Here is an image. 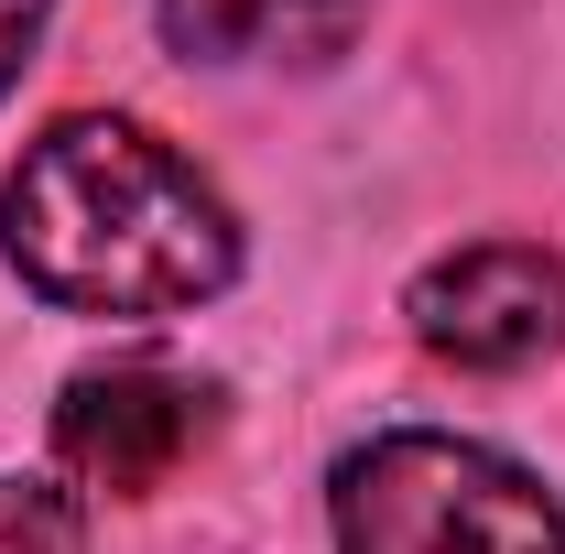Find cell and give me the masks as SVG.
I'll list each match as a JSON object with an SVG mask.
<instances>
[{
	"label": "cell",
	"mask_w": 565,
	"mask_h": 554,
	"mask_svg": "<svg viewBox=\"0 0 565 554\" xmlns=\"http://www.w3.org/2000/svg\"><path fill=\"white\" fill-rule=\"evenodd\" d=\"M11 273L66 316H185L239 273V217L141 120L76 109L0 185Z\"/></svg>",
	"instance_id": "1"
},
{
	"label": "cell",
	"mask_w": 565,
	"mask_h": 554,
	"mask_svg": "<svg viewBox=\"0 0 565 554\" xmlns=\"http://www.w3.org/2000/svg\"><path fill=\"white\" fill-rule=\"evenodd\" d=\"M338 554H565V511L544 479L468 435H370L338 489Z\"/></svg>",
	"instance_id": "2"
},
{
	"label": "cell",
	"mask_w": 565,
	"mask_h": 554,
	"mask_svg": "<svg viewBox=\"0 0 565 554\" xmlns=\"http://www.w3.org/2000/svg\"><path fill=\"white\" fill-rule=\"evenodd\" d=\"M207 435H217V381L174 370V359L76 370L66 403H55V457L98 489H163Z\"/></svg>",
	"instance_id": "3"
},
{
	"label": "cell",
	"mask_w": 565,
	"mask_h": 554,
	"mask_svg": "<svg viewBox=\"0 0 565 554\" xmlns=\"http://www.w3.org/2000/svg\"><path fill=\"white\" fill-rule=\"evenodd\" d=\"M414 338L457 370H533L565 338V262L533 239H479L414 283Z\"/></svg>",
	"instance_id": "4"
},
{
	"label": "cell",
	"mask_w": 565,
	"mask_h": 554,
	"mask_svg": "<svg viewBox=\"0 0 565 554\" xmlns=\"http://www.w3.org/2000/svg\"><path fill=\"white\" fill-rule=\"evenodd\" d=\"M370 0H152L163 44L196 55V66H250V55H294V66H327L359 33Z\"/></svg>",
	"instance_id": "5"
},
{
	"label": "cell",
	"mask_w": 565,
	"mask_h": 554,
	"mask_svg": "<svg viewBox=\"0 0 565 554\" xmlns=\"http://www.w3.org/2000/svg\"><path fill=\"white\" fill-rule=\"evenodd\" d=\"M0 554H87V511L55 479H0Z\"/></svg>",
	"instance_id": "6"
},
{
	"label": "cell",
	"mask_w": 565,
	"mask_h": 554,
	"mask_svg": "<svg viewBox=\"0 0 565 554\" xmlns=\"http://www.w3.org/2000/svg\"><path fill=\"white\" fill-rule=\"evenodd\" d=\"M44 11H55V0H0V87L33 66V44H44Z\"/></svg>",
	"instance_id": "7"
}]
</instances>
